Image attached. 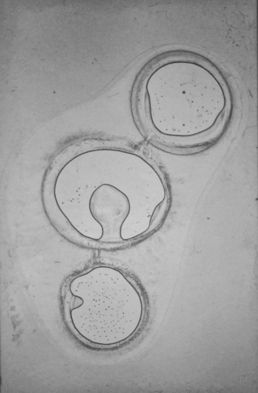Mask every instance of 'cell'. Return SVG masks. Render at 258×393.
<instances>
[{
	"mask_svg": "<svg viewBox=\"0 0 258 393\" xmlns=\"http://www.w3.org/2000/svg\"><path fill=\"white\" fill-rule=\"evenodd\" d=\"M75 295L71 310L73 325L87 341L100 345H112L129 338L140 325L143 305L132 287L109 293Z\"/></svg>",
	"mask_w": 258,
	"mask_h": 393,
	"instance_id": "1",
	"label": "cell"
},
{
	"mask_svg": "<svg viewBox=\"0 0 258 393\" xmlns=\"http://www.w3.org/2000/svg\"><path fill=\"white\" fill-rule=\"evenodd\" d=\"M89 208L91 216L101 225L102 234L98 241L120 242L122 227L130 210L128 196L117 187L103 184L91 195Z\"/></svg>",
	"mask_w": 258,
	"mask_h": 393,
	"instance_id": "2",
	"label": "cell"
}]
</instances>
